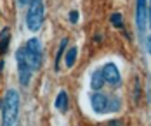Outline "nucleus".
I'll use <instances>...</instances> for the list:
<instances>
[{
	"mask_svg": "<svg viewBox=\"0 0 151 126\" xmlns=\"http://www.w3.org/2000/svg\"><path fill=\"white\" fill-rule=\"evenodd\" d=\"M42 23H44V2L31 0L28 4V12H26V26L31 31H38Z\"/></svg>",
	"mask_w": 151,
	"mask_h": 126,
	"instance_id": "2",
	"label": "nucleus"
},
{
	"mask_svg": "<svg viewBox=\"0 0 151 126\" xmlns=\"http://www.w3.org/2000/svg\"><path fill=\"white\" fill-rule=\"evenodd\" d=\"M148 21V0H136V24L139 35H142L146 30Z\"/></svg>",
	"mask_w": 151,
	"mask_h": 126,
	"instance_id": "5",
	"label": "nucleus"
},
{
	"mask_svg": "<svg viewBox=\"0 0 151 126\" xmlns=\"http://www.w3.org/2000/svg\"><path fill=\"white\" fill-rule=\"evenodd\" d=\"M66 45H68V40L63 38V40H61V45H59V50H58V55H56V66H54L56 71H59V62H61V59H63V55H64Z\"/></svg>",
	"mask_w": 151,
	"mask_h": 126,
	"instance_id": "12",
	"label": "nucleus"
},
{
	"mask_svg": "<svg viewBox=\"0 0 151 126\" xmlns=\"http://www.w3.org/2000/svg\"><path fill=\"white\" fill-rule=\"evenodd\" d=\"M148 17H150V24H151V9H150V14H148Z\"/></svg>",
	"mask_w": 151,
	"mask_h": 126,
	"instance_id": "18",
	"label": "nucleus"
},
{
	"mask_svg": "<svg viewBox=\"0 0 151 126\" xmlns=\"http://www.w3.org/2000/svg\"><path fill=\"white\" fill-rule=\"evenodd\" d=\"M118 109H120V98L111 95L109 97V112H116Z\"/></svg>",
	"mask_w": 151,
	"mask_h": 126,
	"instance_id": "14",
	"label": "nucleus"
},
{
	"mask_svg": "<svg viewBox=\"0 0 151 126\" xmlns=\"http://www.w3.org/2000/svg\"><path fill=\"white\" fill-rule=\"evenodd\" d=\"M104 83H106V79H104V76H103V69L92 73V78H91L92 90H101V88L104 86Z\"/></svg>",
	"mask_w": 151,
	"mask_h": 126,
	"instance_id": "9",
	"label": "nucleus"
},
{
	"mask_svg": "<svg viewBox=\"0 0 151 126\" xmlns=\"http://www.w3.org/2000/svg\"><path fill=\"white\" fill-rule=\"evenodd\" d=\"M148 52H150V54H151V36H150V38H148Z\"/></svg>",
	"mask_w": 151,
	"mask_h": 126,
	"instance_id": "17",
	"label": "nucleus"
},
{
	"mask_svg": "<svg viewBox=\"0 0 151 126\" xmlns=\"http://www.w3.org/2000/svg\"><path fill=\"white\" fill-rule=\"evenodd\" d=\"M9 42H11V30L4 28L0 33V54H5L9 48Z\"/></svg>",
	"mask_w": 151,
	"mask_h": 126,
	"instance_id": "10",
	"label": "nucleus"
},
{
	"mask_svg": "<svg viewBox=\"0 0 151 126\" xmlns=\"http://www.w3.org/2000/svg\"><path fill=\"white\" fill-rule=\"evenodd\" d=\"M103 76H104L106 83H109L111 86H120V83H122L120 71H118V67L115 64H111V62L106 64L103 67Z\"/></svg>",
	"mask_w": 151,
	"mask_h": 126,
	"instance_id": "7",
	"label": "nucleus"
},
{
	"mask_svg": "<svg viewBox=\"0 0 151 126\" xmlns=\"http://www.w3.org/2000/svg\"><path fill=\"white\" fill-rule=\"evenodd\" d=\"M109 21H111V24H113L115 28H118V30H122V28H123V17H122L120 12H115V14L111 16V19H109Z\"/></svg>",
	"mask_w": 151,
	"mask_h": 126,
	"instance_id": "13",
	"label": "nucleus"
},
{
	"mask_svg": "<svg viewBox=\"0 0 151 126\" xmlns=\"http://www.w3.org/2000/svg\"><path fill=\"white\" fill-rule=\"evenodd\" d=\"M54 105H56V109L61 110V112H66L68 110V105H70V100H68V93L64 92V90H61L58 97H56V102H54Z\"/></svg>",
	"mask_w": 151,
	"mask_h": 126,
	"instance_id": "8",
	"label": "nucleus"
},
{
	"mask_svg": "<svg viewBox=\"0 0 151 126\" xmlns=\"http://www.w3.org/2000/svg\"><path fill=\"white\" fill-rule=\"evenodd\" d=\"M70 21H71L73 24L78 21V12H76V11H71V12H70Z\"/></svg>",
	"mask_w": 151,
	"mask_h": 126,
	"instance_id": "15",
	"label": "nucleus"
},
{
	"mask_svg": "<svg viewBox=\"0 0 151 126\" xmlns=\"http://www.w3.org/2000/svg\"><path fill=\"white\" fill-rule=\"evenodd\" d=\"M16 59H17V76H19V83H21V86H28L30 81H31L33 69H31V66L28 64L26 57H24V47L17 48Z\"/></svg>",
	"mask_w": 151,
	"mask_h": 126,
	"instance_id": "4",
	"label": "nucleus"
},
{
	"mask_svg": "<svg viewBox=\"0 0 151 126\" xmlns=\"http://www.w3.org/2000/svg\"><path fill=\"white\" fill-rule=\"evenodd\" d=\"M76 54H78V48L76 47H71L66 54H64V64H66V67H73V66H75Z\"/></svg>",
	"mask_w": 151,
	"mask_h": 126,
	"instance_id": "11",
	"label": "nucleus"
},
{
	"mask_svg": "<svg viewBox=\"0 0 151 126\" xmlns=\"http://www.w3.org/2000/svg\"><path fill=\"white\" fill-rule=\"evenodd\" d=\"M17 2H19V4H21V5H26V4H30L31 0H17Z\"/></svg>",
	"mask_w": 151,
	"mask_h": 126,
	"instance_id": "16",
	"label": "nucleus"
},
{
	"mask_svg": "<svg viewBox=\"0 0 151 126\" xmlns=\"http://www.w3.org/2000/svg\"><path fill=\"white\" fill-rule=\"evenodd\" d=\"M2 125L11 126L17 123V116H19V93L17 90L11 88L5 92L4 102H2Z\"/></svg>",
	"mask_w": 151,
	"mask_h": 126,
	"instance_id": "1",
	"label": "nucleus"
},
{
	"mask_svg": "<svg viewBox=\"0 0 151 126\" xmlns=\"http://www.w3.org/2000/svg\"><path fill=\"white\" fill-rule=\"evenodd\" d=\"M24 57L28 64L31 66L33 71L40 69L42 66V45H40V40L38 38H30L24 45Z\"/></svg>",
	"mask_w": 151,
	"mask_h": 126,
	"instance_id": "3",
	"label": "nucleus"
},
{
	"mask_svg": "<svg viewBox=\"0 0 151 126\" xmlns=\"http://www.w3.org/2000/svg\"><path fill=\"white\" fill-rule=\"evenodd\" d=\"M91 105H92V109H94V112H97V114L109 112V97L99 93L96 90V93L91 95Z\"/></svg>",
	"mask_w": 151,
	"mask_h": 126,
	"instance_id": "6",
	"label": "nucleus"
}]
</instances>
